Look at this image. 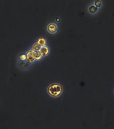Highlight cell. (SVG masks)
I'll return each mask as SVG.
<instances>
[{
	"label": "cell",
	"instance_id": "10",
	"mask_svg": "<svg viewBox=\"0 0 114 129\" xmlns=\"http://www.w3.org/2000/svg\"><path fill=\"white\" fill-rule=\"evenodd\" d=\"M19 59L21 61H25L26 59V55L25 54H22L19 56Z\"/></svg>",
	"mask_w": 114,
	"mask_h": 129
},
{
	"label": "cell",
	"instance_id": "3",
	"mask_svg": "<svg viewBox=\"0 0 114 129\" xmlns=\"http://www.w3.org/2000/svg\"><path fill=\"white\" fill-rule=\"evenodd\" d=\"M36 52L33 50H30L26 52V62L29 64L32 63L35 61Z\"/></svg>",
	"mask_w": 114,
	"mask_h": 129
},
{
	"label": "cell",
	"instance_id": "6",
	"mask_svg": "<svg viewBox=\"0 0 114 129\" xmlns=\"http://www.w3.org/2000/svg\"><path fill=\"white\" fill-rule=\"evenodd\" d=\"M19 66L22 69H26L29 66V64L25 61H20L18 63Z\"/></svg>",
	"mask_w": 114,
	"mask_h": 129
},
{
	"label": "cell",
	"instance_id": "9",
	"mask_svg": "<svg viewBox=\"0 0 114 129\" xmlns=\"http://www.w3.org/2000/svg\"><path fill=\"white\" fill-rule=\"evenodd\" d=\"M42 56L39 51H36L35 55V59L36 60H39L42 58Z\"/></svg>",
	"mask_w": 114,
	"mask_h": 129
},
{
	"label": "cell",
	"instance_id": "1",
	"mask_svg": "<svg viewBox=\"0 0 114 129\" xmlns=\"http://www.w3.org/2000/svg\"><path fill=\"white\" fill-rule=\"evenodd\" d=\"M63 87L61 84L58 83H53L48 86L47 92L51 97L54 98H59L63 93Z\"/></svg>",
	"mask_w": 114,
	"mask_h": 129
},
{
	"label": "cell",
	"instance_id": "11",
	"mask_svg": "<svg viewBox=\"0 0 114 129\" xmlns=\"http://www.w3.org/2000/svg\"><path fill=\"white\" fill-rule=\"evenodd\" d=\"M101 2L100 0H96L94 1V5L96 7H97V8L98 7H100L101 5Z\"/></svg>",
	"mask_w": 114,
	"mask_h": 129
},
{
	"label": "cell",
	"instance_id": "2",
	"mask_svg": "<svg viewBox=\"0 0 114 129\" xmlns=\"http://www.w3.org/2000/svg\"><path fill=\"white\" fill-rule=\"evenodd\" d=\"M47 29L49 33L51 34H54L58 32V27L56 23L51 22L47 25Z\"/></svg>",
	"mask_w": 114,
	"mask_h": 129
},
{
	"label": "cell",
	"instance_id": "7",
	"mask_svg": "<svg viewBox=\"0 0 114 129\" xmlns=\"http://www.w3.org/2000/svg\"><path fill=\"white\" fill-rule=\"evenodd\" d=\"M88 10L90 13L94 14L96 13L98 10V8L96 7L94 5H91L88 8Z\"/></svg>",
	"mask_w": 114,
	"mask_h": 129
},
{
	"label": "cell",
	"instance_id": "5",
	"mask_svg": "<svg viewBox=\"0 0 114 129\" xmlns=\"http://www.w3.org/2000/svg\"><path fill=\"white\" fill-rule=\"evenodd\" d=\"M37 43L41 46L46 45L47 44L46 39L44 37H40L37 39Z\"/></svg>",
	"mask_w": 114,
	"mask_h": 129
},
{
	"label": "cell",
	"instance_id": "4",
	"mask_svg": "<svg viewBox=\"0 0 114 129\" xmlns=\"http://www.w3.org/2000/svg\"><path fill=\"white\" fill-rule=\"evenodd\" d=\"M39 52H40L42 56H47L49 53V48L48 46H47L46 45L41 46L40 50Z\"/></svg>",
	"mask_w": 114,
	"mask_h": 129
},
{
	"label": "cell",
	"instance_id": "8",
	"mask_svg": "<svg viewBox=\"0 0 114 129\" xmlns=\"http://www.w3.org/2000/svg\"><path fill=\"white\" fill-rule=\"evenodd\" d=\"M41 46H40L37 43H35L32 46V50L36 51H39Z\"/></svg>",
	"mask_w": 114,
	"mask_h": 129
}]
</instances>
